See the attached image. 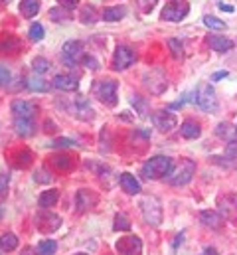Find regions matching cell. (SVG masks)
Returning a JSON list of instances; mask_svg holds the SVG:
<instances>
[{
  "label": "cell",
  "mask_w": 237,
  "mask_h": 255,
  "mask_svg": "<svg viewBox=\"0 0 237 255\" xmlns=\"http://www.w3.org/2000/svg\"><path fill=\"white\" fill-rule=\"evenodd\" d=\"M172 170H174V162H172V158H170V156H162V154H158V156L148 158V160L144 162V166H142L140 172H142V176H144L146 180H160V178L168 176Z\"/></svg>",
  "instance_id": "1"
},
{
  "label": "cell",
  "mask_w": 237,
  "mask_h": 255,
  "mask_svg": "<svg viewBox=\"0 0 237 255\" xmlns=\"http://www.w3.org/2000/svg\"><path fill=\"white\" fill-rule=\"evenodd\" d=\"M140 212L148 226L158 228L162 224V204L156 196H144L140 200Z\"/></svg>",
  "instance_id": "2"
},
{
  "label": "cell",
  "mask_w": 237,
  "mask_h": 255,
  "mask_svg": "<svg viewBox=\"0 0 237 255\" xmlns=\"http://www.w3.org/2000/svg\"><path fill=\"white\" fill-rule=\"evenodd\" d=\"M93 93H95V97H97L103 105H107V107H115V105H117V101H118L117 81H113V79L97 81V83L93 85Z\"/></svg>",
  "instance_id": "3"
},
{
  "label": "cell",
  "mask_w": 237,
  "mask_h": 255,
  "mask_svg": "<svg viewBox=\"0 0 237 255\" xmlns=\"http://www.w3.org/2000/svg\"><path fill=\"white\" fill-rule=\"evenodd\" d=\"M194 174H196V162L190 158H184L182 164L168 174V184L170 186H186L194 178Z\"/></svg>",
  "instance_id": "4"
},
{
  "label": "cell",
  "mask_w": 237,
  "mask_h": 255,
  "mask_svg": "<svg viewBox=\"0 0 237 255\" xmlns=\"http://www.w3.org/2000/svg\"><path fill=\"white\" fill-rule=\"evenodd\" d=\"M196 103L200 109H204L206 113H214L220 105H218V97H216V91L210 83H202L196 91Z\"/></svg>",
  "instance_id": "5"
},
{
  "label": "cell",
  "mask_w": 237,
  "mask_h": 255,
  "mask_svg": "<svg viewBox=\"0 0 237 255\" xmlns=\"http://www.w3.org/2000/svg\"><path fill=\"white\" fill-rule=\"evenodd\" d=\"M190 14V4L186 0H172L162 8V20L166 22H180Z\"/></svg>",
  "instance_id": "6"
},
{
  "label": "cell",
  "mask_w": 237,
  "mask_h": 255,
  "mask_svg": "<svg viewBox=\"0 0 237 255\" xmlns=\"http://www.w3.org/2000/svg\"><path fill=\"white\" fill-rule=\"evenodd\" d=\"M83 56H85L83 54V42H79V40H69L61 48V60H63V64L67 65V67L77 65V62Z\"/></svg>",
  "instance_id": "7"
},
{
  "label": "cell",
  "mask_w": 237,
  "mask_h": 255,
  "mask_svg": "<svg viewBox=\"0 0 237 255\" xmlns=\"http://www.w3.org/2000/svg\"><path fill=\"white\" fill-rule=\"evenodd\" d=\"M144 85H146V89H148L150 93L160 95V93H164V89L168 87V79H166V75H164L160 69H152V71L144 73Z\"/></svg>",
  "instance_id": "8"
},
{
  "label": "cell",
  "mask_w": 237,
  "mask_h": 255,
  "mask_svg": "<svg viewBox=\"0 0 237 255\" xmlns=\"http://www.w3.org/2000/svg\"><path fill=\"white\" fill-rule=\"evenodd\" d=\"M115 250L118 255H142V242L138 236H124L118 238Z\"/></svg>",
  "instance_id": "9"
},
{
  "label": "cell",
  "mask_w": 237,
  "mask_h": 255,
  "mask_svg": "<svg viewBox=\"0 0 237 255\" xmlns=\"http://www.w3.org/2000/svg\"><path fill=\"white\" fill-rule=\"evenodd\" d=\"M134 62H136V54L132 52V48H128V46H118L117 50H115V56H113V69L124 71V69H128Z\"/></svg>",
  "instance_id": "10"
},
{
  "label": "cell",
  "mask_w": 237,
  "mask_h": 255,
  "mask_svg": "<svg viewBox=\"0 0 237 255\" xmlns=\"http://www.w3.org/2000/svg\"><path fill=\"white\" fill-rule=\"evenodd\" d=\"M12 115L14 117H20V119H34V115L38 113V105L32 103V101H26V99H16L12 101Z\"/></svg>",
  "instance_id": "11"
},
{
  "label": "cell",
  "mask_w": 237,
  "mask_h": 255,
  "mask_svg": "<svg viewBox=\"0 0 237 255\" xmlns=\"http://www.w3.org/2000/svg\"><path fill=\"white\" fill-rule=\"evenodd\" d=\"M220 212L226 216V220H230L234 226H237V196L230 194V196H222L218 200Z\"/></svg>",
  "instance_id": "12"
},
{
  "label": "cell",
  "mask_w": 237,
  "mask_h": 255,
  "mask_svg": "<svg viewBox=\"0 0 237 255\" xmlns=\"http://www.w3.org/2000/svg\"><path fill=\"white\" fill-rule=\"evenodd\" d=\"M152 123H154V127L158 128V130L170 132V130L178 125V119H176V115L170 113V111H156V113L152 115Z\"/></svg>",
  "instance_id": "13"
},
{
  "label": "cell",
  "mask_w": 237,
  "mask_h": 255,
  "mask_svg": "<svg viewBox=\"0 0 237 255\" xmlns=\"http://www.w3.org/2000/svg\"><path fill=\"white\" fill-rule=\"evenodd\" d=\"M73 115H75L79 121H83V123L93 121V119H95V111H93L89 99H85V97H77L75 103H73Z\"/></svg>",
  "instance_id": "14"
},
{
  "label": "cell",
  "mask_w": 237,
  "mask_h": 255,
  "mask_svg": "<svg viewBox=\"0 0 237 255\" xmlns=\"http://www.w3.org/2000/svg\"><path fill=\"white\" fill-rule=\"evenodd\" d=\"M97 194L93 190H79L75 194V208H77V212L79 214H83V212H87V210H91V208H95V204H97Z\"/></svg>",
  "instance_id": "15"
},
{
  "label": "cell",
  "mask_w": 237,
  "mask_h": 255,
  "mask_svg": "<svg viewBox=\"0 0 237 255\" xmlns=\"http://www.w3.org/2000/svg\"><path fill=\"white\" fill-rule=\"evenodd\" d=\"M61 226V218L56 214H50V212H44L42 216H38V230L44 232V234H52L59 230Z\"/></svg>",
  "instance_id": "16"
},
{
  "label": "cell",
  "mask_w": 237,
  "mask_h": 255,
  "mask_svg": "<svg viewBox=\"0 0 237 255\" xmlns=\"http://www.w3.org/2000/svg\"><path fill=\"white\" fill-rule=\"evenodd\" d=\"M208 44H210L212 50H216V52H220V54H226V52H230V50L236 46L230 38L218 36V34H210V36H208Z\"/></svg>",
  "instance_id": "17"
},
{
  "label": "cell",
  "mask_w": 237,
  "mask_h": 255,
  "mask_svg": "<svg viewBox=\"0 0 237 255\" xmlns=\"http://www.w3.org/2000/svg\"><path fill=\"white\" fill-rule=\"evenodd\" d=\"M118 184H120L122 190L126 192V194H130V196L140 194V182H138L130 172H122V174L118 176Z\"/></svg>",
  "instance_id": "18"
},
{
  "label": "cell",
  "mask_w": 237,
  "mask_h": 255,
  "mask_svg": "<svg viewBox=\"0 0 237 255\" xmlns=\"http://www.w3.org/2000/svg\"><path fill=\"white\" fill-rule=\"evenodd\" d=\"M200 222H202L206 228H212V230H220L222 224H224L222 216H220L218 212H214V210H202V212H200Z\"/></svg>",
  "instance_id": "19"
},
{
  "label": "cell",
  "mask_w": 237,
  "mask_h": 255,
  "mask_svg": "<svg viewBox=\"0 0 237 255\" xmlns=\"http://www.w3.org/2000/svg\"><path fill=\"white\" fill-rule=\"evenodd\" d=\"M26 87L30 91H34V93H46V91H50V83L42 75H38V73L26 77Z\"/></svg>",
  "instance_id": "20"
},
{
  "label": "cell",
  "mask_w": 237,
  "mask_h": 255,
  "mask_svg": "<svg viewBox=\"0 0 237 255\" xmlns=\"http://www.w3.org/2000/svg\"><path fill=\"white\" fill-rule=\"evenodd\" d=\"M54 85L61 89V91H77V87H79V83H77V79L75 77H71V75H63V73H59L54 77Z\"/></svg>",
  "instance_id": "21"
},
{
  "label": "cell",
  "mask_w": 237,
  "mask_h": 255,
  "mask_svg": "<svg viewBox=\"0 0 237 255\" xmlns=\"http://www.w3.org/2000/svg\"><path fill=\"white\" fill-rule=\"evenodd\" d=\"M14 128L20 136H32L36 132V125L32 119H20V117H14Z\"/></svg>",
  "instance_id": "22"
},
{
  "label": "cell",
  "mask_w": 237,
  "mask_h": 255,
  "mask_svg": "<svg viewBox=\"0 0 237 255\" xmlns=\"http://www.w3.org/2000/svg\"><path fill=\"white\" fill-rule=\"evenodd\" d=\"M126 12H128V8L124 4H120V6H109V8L103 10V20H107V22H118V20H122L126 16Z\"/></svg>",
  "instance_id": "23"
},
{
  "label": "cell",
  "mask_w": 237,
  "mask_h": 255,
  "mask_svg": "<svg viewBox=\"0 0 237 255\" xmlns=\"http://www.w3.org/2000/svg\"><path fill=\"white\" fill-rule=\"evenodd\" d=\"M180 132H182L184 138L194 140V138H198V136L202 134V128H200V125H198L196 121H184L182 127H180Z\"/></svg>",
  "instance_id": "24"
},
{
  "label": "cell",
  "mask_w": 237,
  "mask_h": 255,
  "mask_svg": "<svg viewBox=\"0 0 237 255\" xmlns=\"http://www.w3.org/2000/svg\"><path fill=\"white\" fill-rule=\"evenodd\" d=\"M58 200H59V190H56V188H52V190L42 192V196H40L38 204H40V208L48 210V208L56 206V204H58Z\"/></svg>",
  "instance_id": "25"
},
{
  "label": "cell",
  "mask_w": 237,
  "mask_h": 255,
  "mask_svg": "<svg viewBox=\"0 0 237 255\" xmlns=\"http://www.w3.org/2000/svg\"><path fill=\"white\" fill-rule=\"evenodd\" d=\"M20 12L26 18H34L40 12V0H22L20 2Z\"/></svg>",
  "instance_id": "26"
},
{
  "label": "cell",
  "mask_w": 237,
  "mask_h": 255,
  "mask_svg": "<svg viewBox=\"0 0 237 255\" xmlns=\"http://www.w3.org/2000/svg\"><path fill=\"white\" fill-rule=\"evenodd\" d=\"M16 248H18V238H16L14 234H4V236L0 238V250H2V252L10 254V252H14Z\"/></svg>",
  "instance_id": "27"
},
{
  "label": "cell",
  "mask_w": 237,
  "mask_h": 255,
  "mask_svg": "<svg viewBox=\"0 0 237 255\" xmlns=\"http://www.w3.org/2000/svg\"><path fill=\"white\" fill-rule=\"evenodd\" d=\"M56 250H58L56 240H42V242L38 244V248H36L38 255H54Z\"/></svg>",
  "instance_id": "28"
},
{
  "label": "cell",
  "mask_w": 237,
  "mask_h": 255,
  "mask_svg": "<svg viewBox=\"0 0 237 255\" xmlns=\"http://www.w3.org/2000/svg\"><path fill=\"white\" fill-rule=\"evenodd\" d=\"M52 162H54L56 170H63V172L71 170V166H73L71 158H69V156H65V154H58V156H54V158H52Z\"/></svg>",
  "instance_id": "29"
},
{
  "label": "cell",
  "mask_w": 237,
  "mask_h": 255,
  "mask_svg": "<svg viewBox=\"0 0 237 255\" xmlns=\"http://www.w3.org/2000/svg\"><path fill=\"white\" fill-rule=\"evenodd\" d=\"M166 44H168V48H170V54H172L176 60H182V58H184V44H182L180 40L170 38Z\"/></svg>",
  "instance_id": "30"
},
{
  "label": "cell",
  "mask_w": 237,
  "mask_h": 255,
  "mask_svg": "<svg viewBox=\"0 0 237 255\" xmlns=\"http://www.w3.org/2000/svg\"><path fill=\"white\" fill-rule=\"evenodd\" d=\"M50 60H46V58H36L34 62H32V69H34V73H38V75H44L46 71H50Z\"/></svg>",
  "instance_id": "31"
},
{
  "label": "cell",
  "mask_w": 237,
  "mask_h": 255,
  "mask_svg": "<svg viewBox=\"0 0 237 255\" xmlns=\"http://www.w3.org/2000/svg\"><path fill=\"white\" fill-rule=\"evenodd\" d=\"M115 232H128L130 230V220L122 214V212H118L117 216H115Z\"/></svg>",
  "instance_id": "32"
},
{
  "label": "cell",
  "mask_w": 237,
  "mask_h": 255,
  "mask_svg": "<svg viewBox=\"0 0 237 255\" xmlns=\"http://www.w3.org/2000/svg\"><path fill=\"white\" fill-rule=\"evenodd\" d=\"M97 18H99V16H97V12H95L93 6H87V8L81 10V22H83V24H95Z\"/></svg>",
  "instance_id": "33"
},
{
  "label": "cell",
  "mask_w": 237,
  "mask_h": 255,
  "mask_svg": "<svg viewBox=\"0 0 237 255\" xmlns=\"http://www.w3.org/2000/svg\"><path fill=\"white\" fill-rule=\"evenodd\" d=\"M28 34H30V40H32V42H40V40H44L46 30H44V26H42V24H38V22H36V24H32V26H30V32H28Z\"/></svg>",
  "instance_id": "34"
},
{
  "label": "cell",
  "mask_w": 237,
  "mask_h": 255,
  "mask_svg": "<svg viewBox=\"0 0 237 255\" xmlns=\"http://www.w3.org/2000/svg\"><path fill=\"white\" fill-rule=\"evenodd\" d=\"M204 24L210 28V30H228V24L214 18V16H204Z\"/></svg>",
  "instance_id": "35"
},
{
  "label": "cell",
  "mask_w": 237,
  "mask_h": 255,
  "mask_svg": "<svg viewBox=\"0 0 237 255\" xmlns=\"http://www.w3.org/2000/svg\"><path fill=\"white\" fill-rule=\"evenodd\" d=\"M34 180L40 182V184H50V182H52V174H50L46 168H38V170L34 172Z\"/></svg>",
  "instance_id": "36"
},
{
  "label": "cell",
  "mask_w": 237,
  "mask_h": 255,
  "mask_svg": "<svg viewBox=\"0 0 237 255\" xmlns=\"http://www.w3.org/2000/svg\"><path fill=\"white\" fill-rule=\"evenodd\" d=\"M8 188H10V176L0 174V202H4V198L8 196Z\"/></svg>",
  "instance_id": "37"
},
{
  "label": "cell",
  "mask_w": 237,
  "mask_h": 255,
  "mask_svg": "<svg viewBox=\"0 0 237 255\" xmlns=\"http://www.w3.org/2000/svg\"><path fill=\"white\" fill-rule=\"evenodd\" d=\"M20 48V42L16 40V38H4L2 42H0V52H8L10 48Z\"/></svg>",
  "instance_id": "38"
},
{
  "label": "cell",
  "mask_w": 237,
  "mask_h": 255,
  "mask_svg": "<svg viewBox=\"0 0 237 255\" xmlns=\"http://www.w3.org/2000/svg\"><path fill=\"white\" fill-rule=\"evenodd\" d=\"M226 156L230 160H236L237 158V140H228V144H226Z\"/></svg>",
  "instance_id": "39"
},
{
  "label": "cell",
  "mask_w": 237,
  "mask_h": 255,
  "mask_svg": "<svg viewBox=\"0 0 237 255\" xmlns=\"http://www.w3.org/2000/svg\"><path fill=\"white\" fill-rule=\"evenodd\" d=\"M230 132H232V125L230 123H220L218 128H216V134L220 138H230Z\"/></svg>",
  "instance_id": "40"
},
{
  "label": "cell",
  "mask_w": 237,
  "mask_h": 255,
  "mask_svg": "<svg viewBox=\"0 0 237 255\" xmlns=\"http://www.w3.org/2000/svg\"><path fill=\"white\" fill-rule=\"evenodd\" d=\"M132 105H136V109H138V115H140V117H144V115H146V101H142L138 95H134V97H132Z\"/></svg>",
  "instance_id": "41"
},
{
  "label": "cell",
  "mask_w": 237,
  "mask_h": 255,
  "mask_svg": "<svg viewBox=\"0 0 237 255\" xmlns=\"http://www.w3.org/2000/svg\"><path fill=\"white\" fill-rule=\"evenodd\" d=\"M73 144H75V142H73L71 138H63V136H61V138H56V140L52 142L54 148H69V146H73Z\"/></svg>",
  "instance_id": "42"
},
{
  "label": "cell",
  "mask_w": 237,
  "mask_h": 255,
  "mask_svg": "<svg viewBox=\"0 0 237 255\" xmlns=\"http://www.w3.org/2000/svg\"><path fill=\"white\" fill-rule=\"evenodd\" d=\"M136 2H138L140 10H142L144 14H148V12H150V10L156 6V2H158V0H136Z\"/></svg>",
  "instance_id": "43"
},
{
  "label": "cell",
  "mask_w": 237,
  "mask_h": 255,
  "mask_svg": "<svg viewBox=\"0 0 237 255\" xmlns=\"http://www.w3.org/2000/svg\"><path fill=\"white\" fill-rule=\"evenodd\" d=\"M10 69L8 67H4V65H0V87H4V85H8L10 83Z\"/></svg>",
  "instance_id": "44"
},
{
  "label": "cell",
  "mask_w": 237,
  "mask_h": 255,
  "mask_svg": "<svg viewBox=\"0 0 237 255\" xmlns=\"http://www.w3.org/2000/svg\"><path fill=\"white\" fill-rule=\"evenodd\" d=\"M61 8H65V10H73V8H77V4H79V0H56Z\"/></svg>",
  "instance_id": "45"
},
{
  "label": "cell",
  "mask_w": 237,
  "mask_h": 255,
  "mask_svg": "<svg viewBox=\"0 0 237 255\" xmlns=\"http://www.w3.org/2000/svg\"><path fill=\"white\" fill-rule=\"evenodd\" d=\"M81 62L85 64V67H89V69H97V67H99L97 60H95V58H91V56H83V58H81Z\"/></svg>",
  "instance_id": "46"
},
{
  "label": "cell",
  "mask_w": 237,
  "mask_h": 255,
  "mask_svg": "<svg viewBox=\"0 0 237 255\" xmlns=\"http://www.w3.org/2000/svg\"><path fill=\"white\" fill-rule=\"evenodd\" d=\"M224 77H228V71H218V73H214L212 81H220V79H224Z\"/></svg>",
  "instance_id": "47"
},
{
  "label": "cell",
  "mask_w": 237,
  "mask_h": 255,
  "mask_svg": "<svg viewBox=\"0 0 237 255\" xmlns=\"http://www.w3.org/2000/svg\"><path fill=\"white\" fill-rule=\"evenodd\" d=\"M182 242H184V232H182V234H178V236H176V240H174V244H172V248H174V250H178V246H180Z\"/></svg>",
  "instance_id": "48"
},
{
  "label": "cell",
  "mask_w": 237,
  "mask_h": 255,
  "mask_svg": "<svg viewBox=\"0 0 237 255\" xmlns=\"http://www.w3.org/2000/svg\"><path fill=\"white\" fill-rule=\"evenodd\" d=\"M220 10H224V12H234L236 8H234L232 4H224V2H220Z\"/></svg>",
  "instance_id": "49"
},
{
  "label": "cell",
  "mask_w": 237,
  "mask_h": 255,
  "mask_svg": "<svg viewBox=\"0 0 237 255\" xmlns=\"http://www.w3.org/2000/svg\"><path fill=\"white\" fill-rule=\"evenodd\" d=\"M186 101H188V99H180V101H176V103H172L170 107H172V109H178V107H182V105H184Z\"/></svg>",
  "instance_id": "50"
},
{
  "label": "cell",
  "mask_w": 237,
  "mask_h": 255,
  "mask_svg": "<svg viewBox=\"0 0 237 255\" xmlns=\"http://www.w3.org/2000/svg\"><path fill=\"white\" fill-rule=\"evenodd\" d=\"M22 255H38V252H34L32 248H24V252H22Z\"/></svg>",
  "instance_id": "51"
},
{
  "label": "cell",
  "mask_w": 237,
  "mask_h": 255,
  "mask_svg": "<svg viewBox=\"0 0 237 255\" xmlns=\"http://www.w3.org/2000/svg\"><path fill=\"white\" fill-rule=\"evenodd\" d=\"M206 255H218V252L212 250V248H208V250H206Z\"/></svg>",
  "instance_id": "52"
},
{
  "label": "cell",
  "mask_w": 237,
  "mask_h": 255,
  "mask_svg": "<svg viewBox=\"0 0 237 255\" xmlns=\"http://www.w3.org/2000/svg\"><path fill=\"white\" fill-rule=\"evenodd\" d=\"M4 216V208H2V202H0V218Z\"/></svg>",
  "instance_id": "53"
},
{
  "label": "cell",
  "mask_w": 237,
  "mask_h": 255,
  "mask_svg": "<svg viewBox=\"0 0 237 255\" xmlns=\"http://www.w3.org/2000/svg\"><path fill=\"white\" fill-rule=\"evenodd\" d=\"M75 255H87V254H75Z\"/></svg>",
  "instance_id": "54"
},
{
  "label": "cell",
  "mask_w": 237,
  "mask_h": 255,
  "mask_svg": "<svg viewBox=\"0 0 237 255\" xmlns=\"http://www.w3.org/2000/svg\"><path fill=\"white\" fill-rule=\"evenodd\" d=\"M236 130H237V128H236Z\"/></svg>",
  "instance_id": "55"
}]
</instances>
